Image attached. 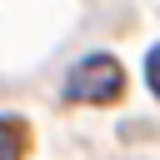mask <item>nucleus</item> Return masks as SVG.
<instances>
[{
    "instance_id": "obj_2",
    "label": "nucleus",
    "mask_w": 160,
    "mask_h": 160,
    "mask_svg": "<svg viewBox=\"0 0 160 160\" xmlns=\"http://www.w3.org/2000/svg\"><path fill=\"white\" fill-rule=\"evenodd\" d=\"M25 155V125L0 115V160H20Z\"/></svg>"
},
{
    "instance_id": "obj_3",
    "label": "nucleus",
    "mask_w": 160,
    "mask_h": 160,
    "mask_svg": "<svg viewBox=\"0 0 160 160\" xmlns=\"http://www.w3.org/2000/svg\"><path fill=\"white\" fill-rule=\"evenodd\" d=\"M145 80H150V90L160 95V45H155V50L145 55Z\"/></svg>"
},
{
    "instance_id": "obj_1",
    "label": "nucleus",
    "mask_w": 160,
    "mask_h": 160,
    "mask_svg": "<svg viewBox=\"0 0 160 160\" xmlns=\"http://www.w3.org/2000/svg\"><path fill=\"white\" fill-rule=\"evenodd\" d=\"M120 90H125V70L115 55H85L65 75V100H80V105H110Z\"/></svg>"
}]
</instances>
